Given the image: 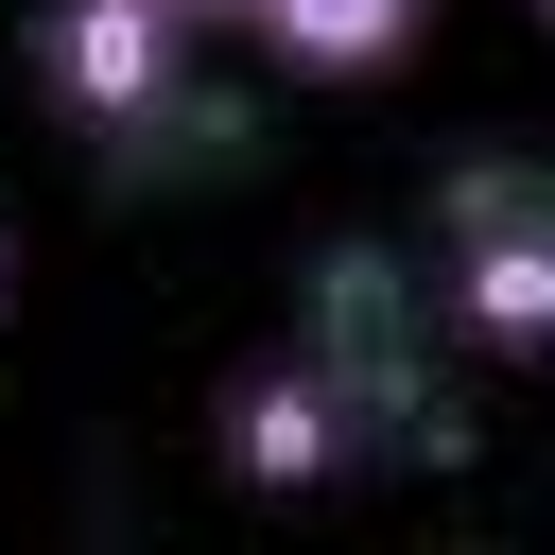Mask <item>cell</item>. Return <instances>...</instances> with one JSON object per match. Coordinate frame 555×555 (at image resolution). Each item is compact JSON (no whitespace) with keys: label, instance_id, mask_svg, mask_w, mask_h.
I'll list each match as a JSON object with an SVG mask.
<instances>
[{"label":"cell","instance_id":"cell-1","mask_svg":"<svg viewBox=\"0 0 555 555\" xmlns=\"http://www.w3.org/2000/svg\"><path fill=\"white\" fill-rule=\"evenodd\" d=\"M35 87L87 121V139H156L191 104V0H35Z\"/></svg>","mask_w":555,"mask_h":555},{"label":"cell","instance_id":"cell-2","mask_svg":"<svg viewBox=\"0 0 555 555\" xmlns=\"http://www.w3.org/2000/svg\"><path fill=\"white\" fill-rule=\"evenodd\" d=\"M434 312H451V278L416 295L399 260H330V278H312V364L347 382L364 451H382V434H451V399H434Z\"/></svg>","mask_w":555,"mask_h":555},{"label":"cell","instance_id":"cell-3","mask_svg":"<svg viewBox=\"0 0 555 555\" xmlns=\"http://www.w3.org/2000/svg\"><path fill=\"white\" fill-rule=\"evenodd\" d=\"M434 278H451V330L468 347H503V364L555 347V173H468Z\"/></svg>","mask_w":555,"mask_h":555},{"label":"cell","instance_id":"cell-4","mask_svg":"<svg viewBox=\"0 0 555 555\" xmlns=\"http://www.w3.org/2000/svg\"><path fill=\"white\" fill-rule=\"evenodd\" d=\"M347 451H364V416H347V382H330L312 347L225 399V468H260V486H312V468H347Z\"/></svg>","mask_w":555,"mask_h":555},{"label":"cell","instance_id":"cell-5","mask_svg":"<svg viewBox=\"0 0 555 555\" xmlns=\"http://www.w3.org/2000/svg\"><path fill=\"white\" fill-rule=\"evenodd\" d=\"M243 35H260L295 87H364V69H399V52L434 35V0H260Z\"/></svg>","mask_w":555,"mask_h":555},{"label":"cell","instance_id":"cell-6","mask_svg":"<svg viewBox=\"0 0 555 555\" xmlns=\"http://www.w3.org/2000/svg\"><path fill=\"white\" fill-rule=\"evenodd\" d=\"M191 17H260V0H191Z\"/></svg>","mask_w":555,"mask_h":555},{"label":"cell","instance_id":"cell-7","mask_svg":"<svg viewBox=\"0 0 555 555\" xmlns=\"http://www.w3.org/2000/svg\"><path fill=\"white\" fill-rule=\"evenodd\" d=\"M538 17H555V0H538Z\"/></svg>","mask_w":555,"mask_h":555}]
</instances>
